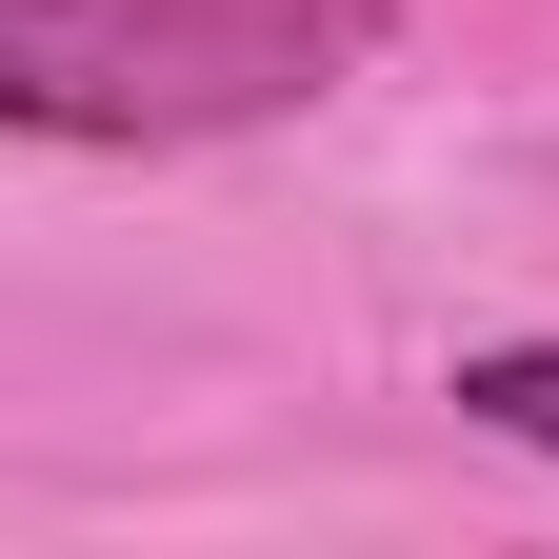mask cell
Instances as JSON below:
<instances>
[{"instance_id": "obj_1", "label": "cell", "mask_w": 559, "mask_h": 559, "mask_svg": "<svg viewBox=\"0 0 559 559\" xmlns=\"http://www.w3.org/2000/svg\"><path fill=\"white\" fill-rule=\"evenodd\" d=\"M380 60V0H0V140H260Z\"/></svg>"}, {"instance_id": "obj_2", "label": "cell", "mask_w": 559, "mask_h": 559, "mask_svg": "<svg viewBox=\"0 0 559 559\" xmlns=\"http://www.w3.org/2000/svg\"><path fill=\"white\" fill-rule=\"evenodd\" d=\"M479 440H520V460H559V340H479V360L440 380Z\"/></svg>"}]
</instances>
